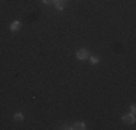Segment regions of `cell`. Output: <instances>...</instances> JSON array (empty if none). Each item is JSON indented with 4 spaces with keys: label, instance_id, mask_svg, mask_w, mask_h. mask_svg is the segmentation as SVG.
<instances>
[{
    "label": "cell",
    "instance_id": "obj_2",
    "mask_svg": "<svg viewBox=\"0 0 136 130\" xmlns=\"http://www.w3.org/2000/svg\"><path fill=\"white\" fill-rule=\"evenodd\" d=\"M122 121H123V123H127V124H133L135 123V114H132V113H130V114H124L123 117H122Z\"/></svg>",
    "mask_w": 136,
    "mask_h": 130
},
{
    "label": "cell",
    "instance_id": "obj_10",
    "mask_svg": "<svg viewBox=\"0 0 136 130\" xmlns=\"http://www.w3.org/2000/svg\"><path fill=\"white\" fill-rule=\"evenodd\" d=\"M55 2H67V0H52V3H55Z\"/></svg>",
    "mask_w": 136,
    "mask_h": 130
},
{
    "label": "cell",
    "instance_id": "obj_1",
    "mask_svg": "<svg viewBox=\"0 0 136 130\" xmlns=\"http://www.w3.org/2000/svg\"><path fill=\"white\" fill-rule=\"evenodd\" d=\"M87 58H88V52H87V49H84V48L78 49L77 51V59L84 61V59H87Z\"/></svg>",
    "mask_w": 136,
    "mask_h": 130
},
{
    "label": "cell",
    "instance_id": "obj_5",
    "mask_svg": "<svg viewBox=\"0 0 136 130\" xmlns=\"http://www.w3.org/2000/svg\"><path fill=\"white\" fill-rule=\"evenodd\" d=\"M54 4H55V7H57V10H62V9L65 7V2H55Z\"/></svg>",
    "mask_w": 136,
    "mask_h": 130
},
{
    "label": "cell",
    "instance_id": "obj_6",
    "mask_svg": "<svg viewBox=\"0 0 136 130\" xmlns=\"http://www.w3.org/2000/svg\"><path fill=\"white\" fill-rule=\"evenodd\" d=\"M13 118H14V120H16V121H23V118H25V116H23L22 113H16V114L13 116Z\"/></svg>",
    "mask_w": 136,
    "mask_h": 130
},
{
    "label": "cell",
    "instance_id": "obj_9",
    "mask_svg": "<svg viewBox=\"0 0 136 130\" xmlns=\"http://www.w3.org/2000/svg\"><path fill=\"white\" fill-rule=\"evenodd\" d=\"M42 2L45 3V4H51V3H52V0H42Z\"/></svg>",
    "mask_w": 136,
    "mask_h": 130
},
{
    "label": "cell",
    "instance_id": "obj_4",
    "mask_svg": "<svg viewBox=\"0 0 136 130\" xmlns=\"http://www.w3.org/2000/svg\"><path fill=\"white\" fill-rule=\"evenodd\" d=\"M72 129H77V130H84L85 129V124L83 123V121H77V123L72 126Z\"/></svg>",
    "mask_w": 136,
    "mask_h": 130
},
{
    "label": "cell",
    "instance_id": "obj_8",
    "mask_svg": "<svg viewBox=\"0 0 136 130\" xmlns=\"http://www.w3.org/2000/svg\"><path fill=\"white\" fill-rule=\"evenodd\" d=\"M135 111H136V107L135 106H130V113H132V114H135Z\"/></svg>",
    "mask_w": 136,
    "mask_h": 130
},
{
    "label": "cell",
    "instance_id": "obj_7",
    "mask_svg": "<svg viewBox=\"0 0 136 130\" xmlns=\"http://www.w3.org/2000/svg\"><path fill=\"white\" fill-rule=\"evenodd\" d=\"M98 61H100V58H98L97 55H93V56H90V62H91L93 65H95V64H98Z\"/></svg>",
    "mask_w": 136,
    "mask_h": 130
},
{
    "label": "cell",
    "instance_id": "obj_3",
    "mask_svg": "<svg viewBox=\"0 0 136 130\" xmlns=\"http://www.w3.org/2000/svg\"><path fill=\"white\" fill-rule=\"evenodd\" d=\"M20 26H22V25H20L19 20H14V22L10 25V30L12 32H17V30H20Z\"/></svg>",
    "mask_w": 136,
    "mask_h": 130
}]
</instances>
